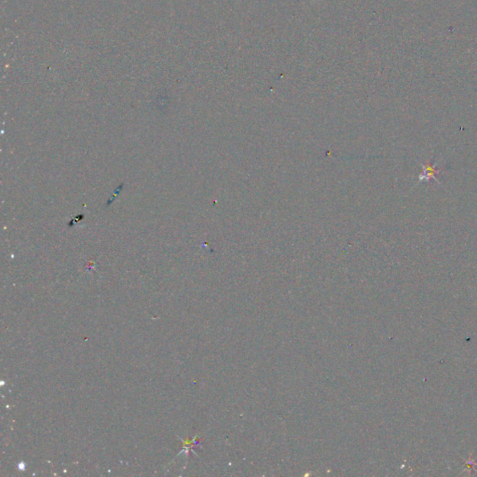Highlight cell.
<instances>
[{"mask_svg": "<svg viewBox=\"0 0 477 477\" xmlns=\"http://www.w3.org/2000/svg\"><path fill=\"white\" fill-rule=\"evenodd\" d=\"M423 167V171L424 173L419 177V180L420 181H429L430 179H436L435 178V175L438 174V173H441V171L437 170L435 167L436 165L434 166H431L430 164L428 165H422Z\"/></svg>", "mask_w": 477, "mask_h": 477, "instance_id": "1", "label": "cell"}]
</instances>
